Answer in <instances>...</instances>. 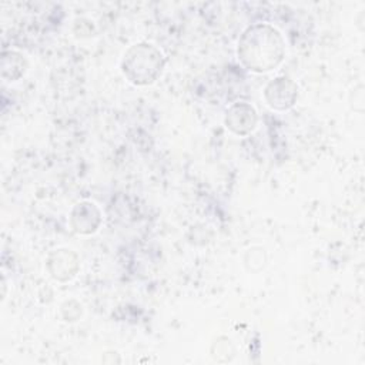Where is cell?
Listing matches in <instances>:
<instances>
[{
  "label": "cell",
  "instance_id": "cell-1",
  "mask_svg": "<svg viewBox=\"0 0 365 365\" xmlns=\"http://www.w3.org/2000/svg\"><path fill=\"white\" fill-rule=\"evenodd\" d=\"M245 54H250L244 57V61L250 67H254L255 70H269V67L275 66L281 58V40L278 33L275 30L264 33L262 47H257L242 38L241 56Z\"/></svg>",
  "mask_w": 365,
  "mask_h": 365
}]
</instances>
